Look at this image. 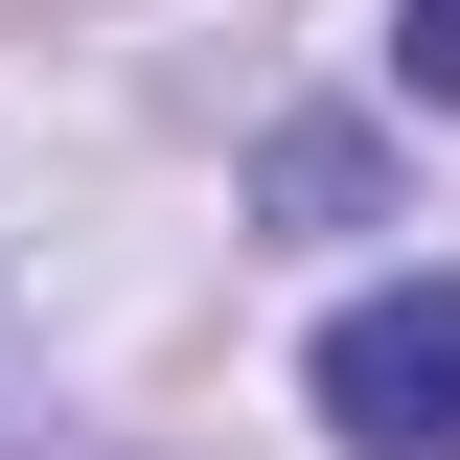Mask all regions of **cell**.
Masks as SVG:
<instances>
[{
	"instance_id": "6da1fadb",
	"label": "cell",
	"mask_w": 460,
	"mask_h": 460,
	"mask_svg": "<svg viewBox=\"0 0 460 460\" xmlns=\"http://www.w3.org/2000/svg\"><path fill=\"white\" fill-rule=\"evenodd\" d=\"M323 438L345 460H460V277H392L323 323Z\"/></svg>"
},
{
	"instance_id": "7a4b0ae2",
	"label": "cell",
	"mask_w": 460,
	"mask_h": 460,
	"mask_svg": "<svg viewBox=\"0 0 460 460\" xmlns=\"http://www.w3.org/2000/svg\"><path fill=\"white\" fill-rule=\"evenodd\" d=\"M253 208H277V230H368L392 184H368V138H345V115H299L277 162H253Z\"/></svg>"
},
{
	"instance_id": "3957f363",
	"label": "cell",
	"mask_w": 460,
	"mask_h": 460,
	"mask_svg": "<svg viewBox=\"0 0 460 460\" xmlns=\"http://www.w3.org/2000/svg\"><path fill=\"white\" fill-rule=\"evenodd\" d=\"M392 69H414V115H460V0H392Z\"/></svg>"
}]
</instances>
